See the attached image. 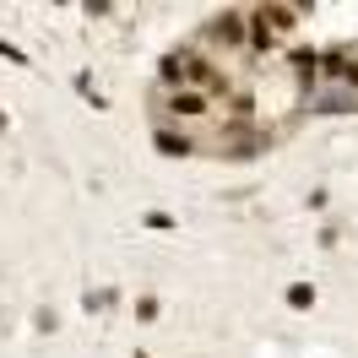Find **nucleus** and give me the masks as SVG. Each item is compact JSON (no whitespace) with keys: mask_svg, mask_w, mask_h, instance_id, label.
I'll return each instance as SVG.
<instances>
[{"mask_svg":"<svg viewBox=\"0 0 358 358\" xmlns=\"http://www.w3.org/2000/svg\"><path fill=\"white\" fill-rule=\"evenodd\" d=\"M114 299H120L114 288H98V293H87V299H82V310H87V315H109Z\"/></svg>","mask_w":358,"mask_h":358,"instance_id":"6e6552de","label":"nucleus"},{"mask_svg":"<svg viewBox=\"0 0 358 358\" xmlns=\"http://www.w3.org/2000/svg\"><path fill=\"white\" fill-rule=\"evenodd\" d=\"M288 310H315V282H288Z\"/></svg>","mask_w":358,"mask_h":358,"instance_id":"0eeeda50","label":"nucleus"},{"mask_svg":"<svg viewBox=\"0 0 358 358\" xmlns=\"http://www.w3.org/2000/svg\"><path fill=\"white\" fill-rule=\"evenodd\" d=\"M152 147H157L163 157H190V152H201V141H196V136H185L179 125H157V131H152Z\"/></svg>","mask_w":358,"mask_h":358,"instance_id":"423d86ee","label":"nucleus"},{"mask_svg":"<svg viewBox=\"0 0 358 358\" xmlns=\"http://www.w3.org/2000/svg\"><path fill=\"white\" fill-rule=\"evenodd\" d=\"M136 320H157V299H136Z\"/></svg>","mask_w":358,"mask_h":358,"instance_id":"9b49d317","label":"nucleus"},{"mask_svg":"<svg viewBox=\"0 0 358 358\" xmlns=\"http://www.w3.org/2000/svg\"><path fill=\"white\" fill-rule=\"evenodd\" d=\"M271 147V131L266 125H255V120H223V136H217V152L223 157H261Z\"/></svg>","mask_w":358,"mask_h":358,"instance_id":"f03ea898","label":"nucleus"},{"mask_svg":"<svg viewBox=\"0 0 358 358\" xmlns=\"http://www.w3.org/2000/svg\"><path fill=\"white\" fill-rule=\"evenodd\" d=\"M206 38L223 49V55H239V49H245V38H250L245 11H217V17H212V27H206Z\"/></svg>","mask_w":358,"mask_h":358,"instance_id":"20e7f679","label":"nucleus"},{"mask_svg":"<svg viewBox=\"0 0 358 358\" xmlns=\"http://www.w3.org/2000/svg\"><path fill=\"white\" fill-rule=\"evenodd\" d=\"M250 22H261L271 33V38H277V44H282V33H293V27H299V11H288V6H255V11H250Z\"/></svg>","mask_w":358,"mask_h":358,"instance_id":"39448f33","label":"nucleus"},{"mask_svg":"<svg viewBox=\"0 0 358 358\" xmlns=\"http://www.w3.org/2000/svg\"><path fill=\"white\" fill-rule=\"evenodd\" d=\"M304 109L310 114H358V92L342 87V82H320V87L304 98Z\"/></svg>","mask_w":358,"mask_h":358,"instance_id":"7ed1b4c3","label":"nucleus"},{"mask_svg":"<svg viewBox=\"0 0 358 358\" xmlns=\"http://www.w3.org/2000/svg\"><path fill=\"white\" fill-rule=\"evenodd\" d=\"M0 131H6V114H0Z\"/></svg>","mask_w":358,"mask_h":358,"instance_id":"f8f14e48","label":"nucleus"},{"mask_svg":"<svg viewBox=\"0 0 358 358\" xmlns=\"http://www.w3.org/2000/svg\"><path fill=\"white\" fill-rule=\"evenodd\" d=\"M141 223L152 228V234H169V228H174V217H169V212H147V217H141Z\"/></svg>","mask_w":358,"mask_h":358,"instance_id":"9d476101","label":"nucleus"},{"mask_svg":"<svg viewBox=\"0 0 358 358\" xmlns=\"http://www.w3.org/2000/svg\"><path fill=\"white\" fill-rule=\"evenodd\" d=\"M212 55L206 49H190V44H179L169 49V55H157V92H179V87H206V76H212Z\"/></svg>","mask_w":358,"mask_h":358,"instance_id":"f257e3e1","label":"nucleus"},{"mask_svg":"<svg viewBox=\"0 0 358 358\" xmlns=\"http://www.w3.org/2000/svg\"><path fill=\"white\" fill-rule=\"evenodd\" d=\"M0 60H11V66H27V49L11 44V38H0Z\"/></svg>","mask_w":358,"mask_h":358,"instance_id":"1a4fd4ad","label":"nucleus"}]
</instances>
